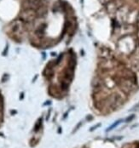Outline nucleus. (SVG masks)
<instances>
[{
	"label": "nucleus",
	"instance_id": "3",
	"mask_svg": "<svg viewBox=\"0 0 139 148\" xmlns=\"http://www.w3.org/2000/svg\"><path fill=\"white\" fill-rule=\"evenodd\" d=\"M27 6V9H31V10H33L36 7H38V1L37 0H27L25 3Z\"/></svg>",
	"mask_w": 139,
	"mask_h": 148
},
{
	"label": "nucleus",
	"instance_id": "4",
	"mask_svg": "<svg viewBox=\"0 0 139 148\" xmlns=\"http://www.w3.org/2000/svg\"><path fill=\"white\" fill-rule=\"evenodd\" d=\"M120 122H121V120H119V121H116L115 123H114V124L112 125V126H110L108 128V129H107V131H109V130H112L113 129H114V128H115L116 126H117V125L119 124V123H120Z\"/></svg>",
	"mask_w": 139,
	"mask_h": 148
},
{
	"label": "nucleus",
	"instance_id": "1",
	"mask_svg": "<svg viewBox=\"0 0 139 148\" xmlns=\"http://www.w3.org/2000/svg\"><path fill=\"white\" fill-rule=\"evenodd\" d=\"M36 17V13L33 10L27 9L21 14V21L25 22H30L33 21Z\"/></svg>",
	"mask_w": 139,
	"mask_h": 148
},
{
	"label": "nucleus",
	"instance_id": "2",
	"mask_svg": "<svg viewBox=\"0 0 139 148\" xmlns=\"http://www.w3.org/2000/svg\"><path fill=\"white\" fill-rule=\"evenodd\" d=\"M22 28H23L22 21H14L12 24V27H11V30L14 34H21L22 32Z\"/></svg>",
	"mask_w": 139,
	"mask_h": 148
}]
</instances>
